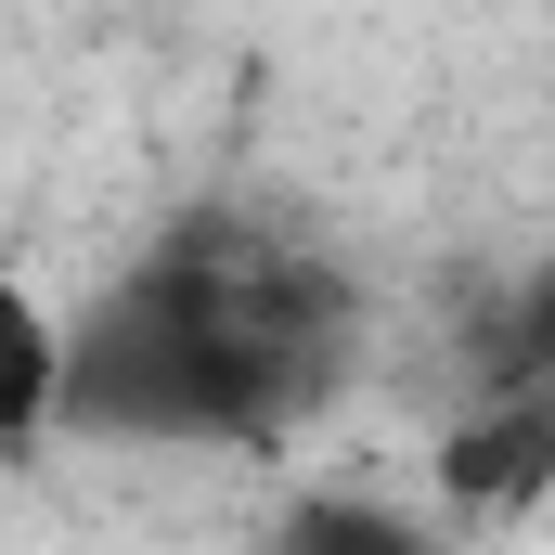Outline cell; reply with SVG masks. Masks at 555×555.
<instances>
[{
    "instance_id": "1",
    "label": "cell",
    "mask_w": 555,
    "mask_h": 555,
    "mask_svg": "<svg viewBox=\"0 0 555 555\" xmlns=\"http://www.w3.org/2000/svg\"><path fill=\"white\" fill-rule=\"evenodd\" d=\"M362 297L272 207H181L91 310H65V439L272 452L349 388Z\"/></svg>"
},
{
    "instance_id": "2",
    "label": "cell",
    "mask_w": 555,
    "mask_h": 555,
    "mask_svg": "<svg viewBox=\"0 0 555 555\" xmlns=\"http://www.w3.org/2000/svg\"><path fill=\"white\" fill-rule=\"evenodd\" d=\"M555 478V414L517 388V401H491V414H465L439 439V517H530Z\"/></svg>"
},
{
    "instance_id": "3",
    "label": "cell",
    "mask_w": 555,
    "mask_h": 555,
    "mask_svg": "<svg viewBox=\"0 0 555 555\" xmlns=\"http://www.w3.org/2000/svg\"><path fill=\"white\" fill-rule=\"evenodd\" d=\"M65 439V310L0 259V465H39Z\"/></svg>"
},
{
    "instance_id": "4",
    "label": "cell",
    "mask_w": 555,
    "mask_h": 555,
    "mask_svg": "<svg viewBox=\"0 0 555 555\" xmlns=\"http://www.w3.org/2000/svg\"><path fill=\"white\" fill-rule=\"evenodd\" d=\"M259 555H452V530L426 504H388V491H297Z\"/></svg>"
}]
</instances>
